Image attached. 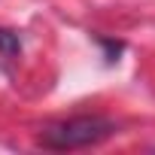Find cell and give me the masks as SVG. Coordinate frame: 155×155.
I'll return each instance as SVG.
<instances>
[{
	"label": "cell",
	"mask_w": 155,
	"mask_h": 155,
	"mask_svg": "<svg viewBox=\"0 0 155 155\" xmlns=\"http://www.w3.org/2000/svg\"><path fill=\"white\" fill-rule=\"evenodd\" d=\"M0 52H3L6 58L18 55V52H21V43H18V34H12V31H0Z\"/></svg>",
	"instance_id": "2"
},
{
	"label": "cell",
	"mask_w": 155,
	"mask_h": 155,
	"mask_svg": "<svg viewBox=\"0 0 155 155\" xmlns=\"http://www.w3.org/2000/svg\"><path fill=\"white\" fill-rule=\"evenodd\" d=\"M113 134H116V122L107 119V116H73V119L46 125L37 140H40V146H46V149L67 152V149L97 146V143L110 140Z\"/></svg>",
	"instance_id": "1"
}]
</instances>
